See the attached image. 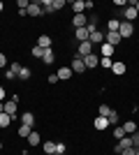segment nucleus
I'll list each match as a JSON object with an SVG mask.
<instances>
[{
    "label": "nucleus",
    "mask_w": 139,
    "mask_h": 155,
    "mask_svg": "<svg viewBox=\"0 0 139 155\" xmlns=\"http://www.w3.org/2000/svg\"><path fill=\"white\" fill-rule=\"evenodd\" d=\"M16 109H19V95H14L12 100H5V114L16 118Z\"/></svg>",
    "instance_id": "nucleus-1"
},
{
    "label": "nucleus",
    "mask_w": 139,
    "mask_h": 155,
    "mask_svg": "<svg viewBox=\"0 0 139 155\" xmlns=\"http://www.w3.org/2000/svg\"><path fill=\"white\" fill-rule=\"evenodd\" d=\"M118 35H121V39H127V37H132V35H134V23H127V21H121Z\"/></svg>",
    "instance_id": "nucleus-2"
},
{
    "label": "nucleus",
    "mask_w": 139,
    "mask_h": 155,
    "mask_svg": "<svg viewBox=\"0 0 139 155\" xmlns=\"http://www.w3.org/2000/svg\"><path fill=\"white\" fill-rule=\"evenodd\" d=\"M93 53V44L91 42H79L77 44V56L79 58H86V56H91Z\"/></svg>",
    "instance_id": "nucleus-3"
},
{
    "label": "nucleus",
    "mask_w": 139,
    "mask_h": 155,
    "mask_svg": "<svg viewBox=\"0 0 139 155\" xmlns=\"http://www.w3.org/2000/svg\"><path fill=\"white\" fill-rule=\"evenodd\" d=\"M70 70H72L74 74H81V72H86V65H84V58L74 56V58H72V63H70Z\"/></svg>",
    "instance_id": "nucleus-4"
},
{
    "label": "nucleus",
    "mask_w": 139,
    "mask_h": 155,
    "mask_svg": "<svg viewBox=\"0 0 139 155\" xmlns=\"http://www.w3.org/2000/svg\"><path fill=\"white\" fill-rule=\"evenodd\" d=\"M130 146H132V139H130V137L125 134V137H123V139H121L118 143H116V146H114V153H116V155H121L125 148H130Z\"/></svg>",
    "instance_id": "nucleus-5"
},
{
    "label": "nucleus",
    "mask_w": 139,
    "mask_h": 155,
    "mask_svg": "<svg viewBox=\"0 0 139 155\" xmlns=\"http://www.w3.org/2000/svg\"><path fill=\"white\" fill-rule=\"evenodd\" d=\"M88 42H91L93 46H95V44H104V32H102V30L91 32V35H88Z\"/></svg>",
    "instance_id": "nucleus-6"
},
{
    "label": "nucleus",
    "mask_w": 139,
    "mask_h": 155,
    "mask_svg": "<svg viewBox=\"0 0 139 155\" xmlns=\"http://www.w3.org/2000/svg\"><path fill=\"white\" fill-rule=\"evenodd\" d=\"M104 42H107V44H111L114 49H116V46H118L121 42H123V39H121V35H118V32H107V35H104Z\"/></svg>",
    "instance_id": "nucleus-7"
},
{
    "label": "nucleus",
    "mask_w": 139,
    "mask_h": 155,
    "mask_svg": "<svg viewBox=\"0 0 139 155\" xmlns=\"http://www.w3.org/2000/svg\"><path fill=\"white\" fill-rule=\"evenodd\" d=\"M72 26H74V30H77V28H86V26H88V19H86V14H74V19H72Z\"/></svg>",
    "instance_id": "nucleus-8"
},
{
    "label": "nucleus",
    "mask_w": 139,
    "mask_h": 155,
    "mask_svg": "<svg viewBox=\"0 0 139 155\" xmlns=\"http://www.w3.org/2000/svg\"><path fill=\"white\" fill-rule=\"evenodd\" d=\"M21 120V125H28V127H35V116L30 114V111H26V114H21V116H16Z\"/></svg>",
    "instance_id": "nucleus-9"
},
{
    "label": "nucleus",
    "mask_w": 139,
    "mask_h": 155,
    "mask_svg": "<svg viewBox=\"0 0 139 155\" xmlns=\"http://www.w3.org/2000/svg\"><path fill=\"white\" fill-rule=\"evenodd\" d=\"M93 127L98 130V132H102V130H107L109 127V118H104V116H98L95 120H93Z\"/></svg>",
    "instance_id": "nucleus-10"
},
{
    "label": "nucleus",
    "mask_w": 139,
    "mask_h": 155,
    "mask_svg": "<svg viewBox=\"0 0 139 155\" xmlns=\"http://www.w3.org/2000/svg\"><path fill=\"white\" fill-rule=\"evenodd\" d=\"M114 51H116V49H114L111 44H107V42H104V44H100V58H111Z\"/></svg>",
    "instance_id": "nucleus-11"
},
{
    "label": "nucleus",
    "mask_w": 139,
    "mask_h": 155,
    "mask_svg": "<svg viewBox=\"0 0 139 155\" xmlns=\"http://www.w3.org/2000/svg\"><path fill=\"white\" fill-rule=\"evenodd\" d=\"M84 65H86V70H93V67H98V65H100V56H95V53L86 56V58H84Z\"/></svg>",
    "instance_id": "nucleus-12"
},
{
    "label": "nucleus",
    "mask_w": 139,
    "mask_h": 155,
    "mask_svg": "<svg viewBox=\"0 0 139 155\" xmlns=\"http://www.w3.org/2000/svg\"><path fill=\"white\" fill-rule=\"evenodd\" d=\"M123 16H125L123 21H127V23H134V19H137L139 14H137V9H134V7H125V9H123Z\"/></svg>",
    "instance_id": "nucleus-13"
},
{
    "label": "nucleus",
    "mask_w": 139,
    "mask_h": 155,
    "mask_svg": "<svg viewBox=\"0 0 139 155\" xmlns=\"http://www.w3.org/2000/svg\"><path fill=\"white\" fill-rule=\"evenodd\" d=\"M28 14H30V16H42V2H30V5H28Z\"/></svg>",
    "instance_id": "nucleus-14"
},
{
    "label": "nucleus",
    "mask_w": 139,
    "mask_h": 155,
    "mask_svg": "<svg viewBox=\"0 0 139 155\" xmlns=\"http://www.w3.org/2000/svg\"><path fill=\"white\" fill-rule=\"evenodd\" d=\"M37 46H40V49H51V35H40V37H37Z\"/></svg>",
    "instance_id": "nucleus-15"
},
{
    "label": "nucleus",
    "mask_w": 139,
    "mask_h": 155,
    "mask_svg": "<svg viewBox=\"0 0 139 155\" xmlns=\"http://www.w3.org/2000/svg\"><path fill=\"white\" fill-rule=\"evenodd\" d=\"M70 7H72L74 14H84V12H86V0H74Z\"/></svg>",
    "instance_id": "nucleus-16"
},
{
    "label": "nucleus",
    "mask_w": 139,
    "mask_h": 155,
    "mask_svg": "<svg viewBox=\"0 0 139 155\" xmlns=\"http://www.w3.org/2000/svg\"><path fill=\"white\" fill-rule=\"evenodd\" d=\"M56 74H58V79H60V81H67V79L72 77L74 72L70 70V65H67V67H58V72H56Z\"/></svg>",
    "instance_id": "nucleus-17"
},
{
    "label": "nucleus",
    "mask_w": 139,
    "mask_h": 155,
    "mask_svg": "<svg viewBox=\"0 0 139 155\" xmlns=\"http://www.w3.org/2000/svg\"><path fill=\"white\" fill-rule=\"evenodd\" d=\"M74 37H77V42H88V28H77Z\"/></svg>",
    "instance_id": "nucleus-18"
},
{
    "label": "nucleus",
    "mask_w": 139,
    "mask_h": 155,
    "mask_svg": "<svg viewBox=\"0 0 139 155\" xmlns=\"http://www.w3.org/2000/svg\"><path fill=\"white\" fill-rule=\"evenodd\" d=\"M125 70H127L125 63H114V65H111V72L116 74V77H123V74H125Z\"/></svg>",
    "instance_id": "nucleus-19"
},
{
    "label": "nucleus",
    "mask_w": 139,
    "mask_h": 155,
    "mask_svg": "<svg viewBox=\"0 0 139 155\" xmlns=\"http://www.w3.org/2000/svg\"><path fill=\"white\" fill-rule=\"evenodd\" d=\"M26 141L30 143V146H42V137H40V134H37V132L33 130V132H30V137H28Z\"/></svg>",
    "instance_id": "nucleus-20"
},
{
    "label": "nucleus",
    "mask_w": 139,
    "mask_h": 155,
    "mask_svg": "<svg viewBox=\"0 0 139 155\" xmlns=\"http://www.w3.org/2000/svg\"><path fill=\"white\" fill-rule=\"evenodd\" d=\"M118 28H121L118 19H109V21H107V32H118Z\"/></svg>",
    "instance_id": "nucleus-21"
},
{
    "label": "nucleus",
    "mask_w": 139,
    "mask_h": 155,
    "mask_svg": "<svg viewBox=\"0 0 139 155\" xmlns=\"http://www.w3.org/2000/svg\"><path fill=\"white\" fill-rule=\"evenodd\" d=\"M123 130H125V134H134V132H137V123H134V120H125V123H123Z\"/></svg>",
    "instance_id": "nucleus-22"
},
{
    "label": "nucleus",
    "mask_w": 139,
    "mask_h": 155,
    "mask_svg": "<svg viewBox=\"0 0 139 155\" xmlns=\"http://www.w3.org/2000/svg\"><path fill=\"white\" fill-rule=\"evenodd\" d=\"M42 150H44V155H53L56 153V143L53 141H42Z\"/></svg>",
    "instance_id": "nucleus-23"
},
{
    "label": "nucleus",
    "mask_w": 139,
    "mask_h": 155,
    "mask_svg": "<svg viewBox=\"0 0 139 155\" xmlns=\"http://www.w3.org/2000/svg\"><path fill=\"white\" fill-rule=\"evenodd\" d=\"M53 60H56L53 51H51V49H46V51H44V56H42V63H44V65H53Z\"/></svg>",
    "instance_id": "nucleus-24"
},
{
    "label": "nucleus",
    "mask_w": 139,
    "mask_h": 155,
    "mask_svg": "<svg viewBox=\"0 0 139 155\" xmlns=\"http://www.w3.org/2000/svg\"><path fill=\"white\" fill-rule=\"evenodd\" d=\"M109 125H114V127H116V125H121V116H118V111H114L111 109V114H109Z\"/></svg>",
    "instance_id": "nucleus-25"
},
{
    "label": "nucleus",
    "mask_w": 139,
    "mask_h": 155,
    "mask_svg": "<svg viewBox=\"0 0 139 155\" xmlns=\"http://www.w3.org/2000/svg\"><path fill=\"white\" fill-rule=\"evenodd\" d=\"M12 120H14V118H12V116H7L5 111L0 114V127H2V130H5V127H9V123H12Z\"/></svg>",
    "instance_id": "nucleus-26"
},
{
    "label": "nucleus",
    "mask_w": 139,
    "mask_h": 155,
    "mask_svg": "<svg viewBox=\"0 0 139 155\" xmlns=\"http://www.w3.org/2000/svg\"><path fill=\"white\" fill-rule=\"evenodd\" d=\"M30 77H33V72L28 70V67H21V72H19V79H21V81H28Z\"/></svg>",
    "instance_id": "nucleus-27"
},
{
    "label": "nucleus",
    "mask_w": 139,
    "mask_h": 155,
    "mask_svg": "<svg viewBox=\"0 0 139 155\" xmlns=\"http://www.w3.org/2000/svg\"><path fill=\"white\" fill-rule=\"evenodd\" d=\"M30 132H33V127H28V125H19V137H30Z\"/></svg>",
    "instance_id": "nucleus-28"
},
{
    "label": "nucleus",
    "mask_w": 139,
    "mask_h": 155,
    "mask_svg": "<svg viewBox=\"0 0 139 155\" xmlns=\"http://www.w3.org/2000/svg\"><path fill=\"white\" fill-rule=\"evenodd\" d=\"M65 7V0H51V12H58Z\"/></svg>",
    "instance_id": "nucleus-29"
},
{
    "label": "nucleus",
    "mask_w": 139,
    "mask_h": 155,
    "mask_svg": "<svg viewBox=\"0 0 139 155\" xmlns=\"http://www.w3.org/2000/svg\"><path fill=\"white\" fill-rule=\"evenodd\" d=\"M114 137H116V139H123V137H125V130H123V125H116V127H114Z\"/></svg>",
    "instance_id": "nucleus-30"
},
{
    "label": "nucleus",
    "mask_w": 139,
    "mask_h": 155,
    "mask_svg": "<svg viewBox=\"0 0 139 155\" xmlns=\"http://www.w3.org/2000/svg\"><path fill=\"white\" fill-rule=\"evenodd\" d=\"M114 60L111 58H100V67H104V70H111Z\"/></svg>",
    "instance_id": "nucleus-31"
},
{
    "label": "nucleus",
    "mask_w": 139,
    "mask_h": 155,
    "mask_svg": "<svg viewBox=\"0 0 139 155\" xmlns=\"http://www.w3.org/2000/svg\"><path fill=\"white\" fill-rule=\"evenodd\" d=\"M42 56H44V49H40V46L35 44V46H33V58H40V60H42Z\"/></svg>",
    "instance_id": "nucleus-32"
},
{
    "label": "nucleus",
    "mask_w": 139,
    "mask_h": 155,
    "mask_svg": "<svg viewBox=\"0 0 139 155\" xmlns=\"http://www.w3.org/2000/svg\"><path fill=\"white\" fill-rule=\"evenodd\" d=\"M65 153H67L65 143H56V153H53V155H65Z\"/></svg>",
    "instance_id": "nucleus-33"
},
{
    "label": "nucleus",
    "mask_w": 139,
    "mask_h": 155,
    "mask_svg": "<svg viewBox=\"0 0 139 155\" xmlns=\"http://www.w3.org/2000/svg\"><path fill=\"white\" fill-rule=\"evenodd\" d=\"M21 67H23V65H21V63H9V70H12L14 74H16V77H19V72H21Z\"/></svg>",
    "instance_id": "nucleus-34"
},
{
    "label": "nucleus",
    "mask_w": 139,
    "mask_h": 155,
    "mask_svg": "<svg viewBox=\"0 0 139 155\" xmlns=\"http://www.w3.org/2000/svg\"><path fill=\"white\" fill-rule=\"evenodd\" d=\"M109 114H111V109H109V107H107V104H100V116H109Z\"/></svg>",
    "instance_id": "nucleus-35"
},
{
    "label": "nucleus",
    "mask_w": 139,
    "mask_h": 155,
    "mask_svg": "<svg viewBox=\"0 0 139 155\" xmlns=\"http://www.w3.org/2000/svg\"><path fill=\"white\" fill-rule=\"evenodd\" d=\"M130 139H132V146H134V148H139V130L134 132V134H130Z\"/></svg>",
    "instance_id": "nucleus-36"
},
{
    "label": "nucleus",
    "mask_w": 139,
    "mask_h": 155,
    "mask_svg": "<svg viewBox=\"0 0 139 155\" xmlns=\"http://www.w3.org/2000/svg\"><path fill=\"white\" fill-rule=\"evenodd\" d=\"M121 155H137V148H134V146H130V148H125Z\"/></svg>",
    "instance_id": "nucleus-37"
},
{
    "label": "nucleus",
    "mask_w": 139,
    "mask_h": 155,
    "mask_svg": "<svg viewBox=\"0 0 139 155\" xmlns=\"http://www.w3.org/2000/svg\"><path fill=\"white\" fill-rule=\"evenodd\" d=\"M16 5H19V9H28L30 2H28V0H16Z\"/></svg>",
    "instance_id": "nucleus-38"
},
{
    "label": "nucleus",
    "mask_w": 139,
    "mask_h": 155,
    "mask_svg": "<svg viewBox=\"0 0 139 155\" xmlns=\"http://www.w3.org/2000/svg\"><path fill=\"white\" fill-rule=\"evenodd\" d=\"M46 81H49V84H58L60 79H58V74H49V79H46Z\"/></svg>",
    "instance_id": "nucleus-39"
},
{
    "label": "nucleus",
    "mask_w": 139,
    "mask_h": 155,
    "mask_svg": "<svg viewBox=\"0 0 139 155\" xmlns=\"http://www.w3.org/2000/svg\"><path fill=\"white\" fill-rule=\"evenodd\" d=\"M14 77H16V74H14V72H12V70H7V72H5V79H7V81H12V79H14Z\"/></svg>",
    "instance_id": "nucleus-40"
},
{
    "label": "nucleus",
    "mask_w": 139,
    "mask_h": 155,
    "mask_svg": "<svg viewBox=\"0 0 139 155\" xmlns=\"http://www.w3.org/2000/svg\"><path fill=\"white\" fill-rule=\"evenodd\" d=\"M5 97H7V91L2 88V86H0V102H5Z\"/></svg>",
    "instance_id": "nucleus-41"
},
{
    "label": "nucleus",
    "mask_w": 139,
    "mask_h": 155,
    "mask_svg": "<svg viewBox=\"0 0 139 155\" xmlns=\"http://www.w3.org/2000/svg\"><path fill=\"white\" fill-rule=\"evenodd\" d=\"M5 65H7V56H5V53H0V67H5Z\"/></svg>",
    "instance_id": "nucleus-42"
},
{
    "label": "nucleus",
    "mask_w": 139,
    "mask_h": 155,
    "mask_svg": "<svg viewBox=\"0 0 139 155\" xmlns=\"http://www.w3.org/2000/svg\"><path fill=\"white\" fill-rule=\"evenodd\" d=\"M2 111H5V102H0V114H2Z\"/></svg>",
    "instance_id": "nucleus-43"
},
{
    "label": "nucleus",
    "mask_w": 139,
    "mask_h": 155,
    "mask_svg": "<svg viewBox=\"0 0 139 155\" xmlns=\"http://www.w3.org/2000/svg\"><path fill=\"white\" fill-rule=\"evenodd\" d=\"M134 9H137V14H139V0H137V2H134Z\"/></svg>",
    "instance_id": "nucleus-44"
},
{
    "label": "nucleus",
    "mask_w": 139,
    "mask_h": 155,
    "mask_svg": "<svg viewBox=\"0 0 139 155\" xmlns=\"http://www.w3.org/2000/svg\"><path fill=\"white\" fill-rule=\"evenodd\" d=\"M2 9H5V5H2V0H0V12H2Z\"/></svg>",
    "instance_id": "nucleus-45"
},
{
    "label": "nucleus",
    "mask_w": 139,
    "mask_h": 155,
    "mask_svg": "<svg viewBox=\"0 0 139 155\" xmlns=\"http://www.w3.org/2000/svg\"><path fill=\"white\" fill-rule=\"evenodd\" d=\"M0 150H2V141H0Z\"/></svg>",
    "instance_id": "nucleus-46"
},
{
    "label": "nucleus",
    "mask_w": 139,
    "mask_h": 155,
    "mask_svg": "<svg viewBox=\"0 0 139 155\" xmlns=\"http://www.w3.org/2000/svg\"><path fill=\"white\" fill-rule=\"evenodd\" d=\"M21 155H30V153H21Z\"/></svg>",
    "instance_id": "nucleus-47"
},
{
    "label": "nucleus",
    "mask_w": 139,
    "mask_h": 155,
    "mask_svg": "<svg viewBox=\"0 0 139 155\" xmlns=\"http://www.w3.org/2000/svg\"><path fill=\"white\" fill-rule=\"evenodd\" d=\"M137 155H139V148H137Z\"/></svg>",
    "instance_id": "nucleus-48"
}]
</instances>
